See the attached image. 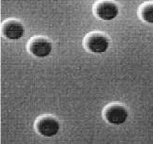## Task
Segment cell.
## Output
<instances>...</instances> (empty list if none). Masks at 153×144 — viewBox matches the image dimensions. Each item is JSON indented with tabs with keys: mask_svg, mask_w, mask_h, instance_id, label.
I'll return each instance as SVG.
<instances>
[{
	"mask_svg": "<svg viewBox=\"0 0 153 144\" xmlns=\"http://www.w3.org/2000/svg\"><path fill=\"white\" fill-rule=\"evenodd\" d=\"M27 50L36 58H43L49 56L52 51V44L49 39L43 36H36L30 40Z\"/></svg>",
	"mask_w": 153,
	"mask_h": 144,
	"instance_id": "cell-4",
	"label": "cell"
},
{
	"mask_svg": "<svg viewBox=\"0 0 153 144\" xmlns=\"http://www.w3.org/2000/svg\"><path fill=\"white\" fill-rule=\"evenodd\" d=\"M109 46V38L102 32L90 33L84 39V46L88 51L91 53H104L108 49Z\"/></svg>",
	"mask_w": 153,
	"mask_h": 144,
	"instance_id": "cell-1",
	"label": "cell"
},
{
	"mask_svg": "<svg viewBox=\"0 0 153 144\" xmlns=\"http://www.w3.org/2000/svg\"><path fill=\"white\" fill-rule=\"evenodd\" d=\"M94 12L101 20L112 21L118 16L119 7L112 0H101L95 5Z\"/></svg>",
	"mask_w": 153,
	"mask_h": 144,
	"instance_id": "cell-5",
	"label": "cell"
},
{
	"mask_svg": "<svg viewBox=\"0 0 153 144\" xmlns=\"http://www.w3.org/2000/svg\"><path fill=\"white\" fill-rule=\"evenodd\" d=\"M139 13L140 18L148 24H153V1L145 2L141 5Z\"/></svg>",
	"mask_w": 153,
	"mask_h": 144,
	"instance_id": "cell-7",
	"label": "cell"
},
{
	"mask_svg": "<svg viewBox=\"0 0 153 144\" xmlns=\"http://www.w3.org/2000/svg\"><path fill=\"white\" fill-rule=\"evenodd\" d=\"M35 128L36 131L42 136L52 137L58 134L60 123L56 117L52 115H44L36 121Z\"/></svg>",
	"mask_w": 153,
	"mask_h": 144,
	"instance_id": "cell-2",
	"label": "cell"
},
{
	"mask_svg": "<svg viewBox=\"0 0 153 144\" xmlns=\"http://www.w3.org/2000/svg\"><path fill=\"white\" fill-rule=\"evenodd\" d=\"M104 117L110 125H120L126 122L128 117V111L121 104H110L104 111Z\"/></svg>",
	"mask_w": 153,
	"mask_h": 144,
	"instance_id": "cell-3",
	"label": "cell"
},
{
	"mask_svg": "<svg viewBox=\"0 0 153 144\" xmlns=\"http://www.w3.org/2000/svg\"><path fill=\"white\" fill-rule=\"evenodd\" d=\"M1 34L8 40H18L25 34V28L22 22L16 19H10L1 25Z\"/></svg>",
	"mask_w": 153,
	"mask_h": 144,
	"instance_id": "cell-6",
	"label": "cell"
}]
</instances>
